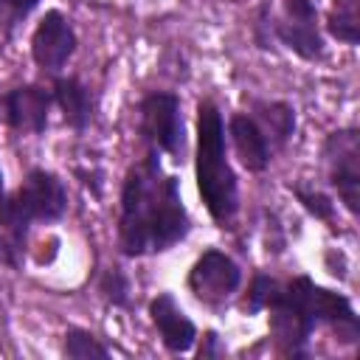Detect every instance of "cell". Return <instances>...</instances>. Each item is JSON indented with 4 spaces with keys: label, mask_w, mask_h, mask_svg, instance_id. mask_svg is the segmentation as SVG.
Returning <instances> with one entry per match:
<instances>
[{
    "label": "cell",
    "mask_w": 360,
    "mask_h": 360,
    "mask_svg": "<svg viewBox=\"0 0 360 360\" xmlns=\"http://www.w3.org/2000/svg\"><path fill=\"white\" fill-rule=\"evenodd\" d=\"M188 233L177 180L160 169L158 149L129 166L121 188L118 245L127 256L163 253Z\"/></svg>",
    "instance_id": "obj_1"
},
{
    "label": "cell",
    "mask_w": 360,
    "mask_h": 360,
    "mask_svg": "<svg viewBox=\"0 0 360 360\" xmlns=\"http://www.w3.org/2000/svg\"><path fill=\"white\" fill-rule=\"evenodd\" d=\"M197 191L217 222H231L239 197L236 174L225 155V127L214 101H200L197 107Z\"/></svg>",
    "instance_id": "obj_2"
},
{
    "label": "cell",
    "mask_w": 360,
    "mask_h": 360,
    "mask_svg": "<svg viewBox=\"0 0 360 360\" xmlns=\"http://www.w3.org/2000/svg\"><path fill=\"white\" fill-rule=\"evenodd\" d=\"M68 211L65 183L45 169H31L25 180L0 197V225L20 250L25 245L31 222H53Z\"/></svg>",
    "instance_id": "obj_3"
},
{
    "label": "cell",
    "mask_w": 360,
    "mask_h": 360,
    "mask_svg": "<svg viewBox=\"0 0 360 360\" xmlns=\"http://www.w3.org/2000/svg\"><path fill=\"white\" fill-rule=\"evenodd\" d=\"M276 298L284 301L287 307L295 309V315L315 332L318 323H329L335 326L340 335H346V340L357 338V315L349 304L346 295L332 292L326 287H318L312 278L298 276L287 284L276 287Z\"/></svg>",
    "instance_id": "obj_4"
},
{
    "label": "cell",
    "mask_w": 360,
    "mask_h": 360,
    "mask_svg": "<svg viewBox=\"0 0 360 360\" xmlns=\"http://www.w3.org/2000/svg\"><path fill=\"white\" fill-rule=\"evenodd\" d=\"M141 135L152 143V149L177 155L183 149V118H180V98L174 93H146L141 98Z\"/></svg>",
    "instance_id": "obj_5"
},
{
    "label": "cell",
    "mask_w": 360,
    "mask_h": 360,
    "mask_svg": "<svg viewBox=\"0 0 360 360\" xmlns=\"http://www.w3.org/2000/svg\"><path fill=\"white\" fill-rule=\"evenodd\" d=\"M323 158L329 163V180L338 188L349 214L360 211V141L357 129H338L323 143Z\"/></svg>",
    "instance_id": "obj_6"
},
{
    "label": "cell",
    "mask_w": 360,
    "mask_h": 360,
    "mask_svg": "<svg viewBox=\"0 0 360 360\" xmlns=\"http://www.w3.org/2000/svg\"><path fill=\"white\" fill-rule=\"evenodd\" d=\"M239 281H242L239 264L214 248L205 250L188 273V290L205 304H222L225 298L236 292Z\"/></svg>",
    "instance_id": "obj_7"
},
{
    "label": "cell",
    "mask_w": 360,
    "mask_h": 360,
    "mask_svg": "<svg viewBox=\"0 0 360 360\" xmlns=\"http://www.w3.org/2000/svg\"><path fill=\"white\" fill-rule=\"evenodd\" d=\"M76 51V31L70 25V20L51 8L45 11V17L37 22L34 34H31V56L42 70L56 73L59 68L68 65V59Z\"/></svg>",
    "instance_id": "obj_8"
},
{
    "label": "cell",
    "mask_w": 360,
    "mask_h": 360,
    "mask_svg": "<svg viewBox=\"0 0 360 360\" xmlns=\"http://www.w3.org/2000/svg\"><path fill=\"white\" fill-rule=\"evenodd\" d=\"M273 31L301 59H318L323 53L312 0H284V14L278 22H273Z\"/></svg>",
    "instance_id": "obj_9"
},
{
    "label": "cell",
    "mask_w": 360,
    "mask_h": 360,
    "mask_svg": "<svg viewBox=\"0 0 360 360\" xmlns=\"http://www.w3.org/2000/svg\"><path fill=\"white\" fill-rule=\"evenodd\" d=\"M53 96L39 87V84H20L3 96V110H6V124L14 132H31L39 135L48 127V112H51Z\"/></svg>",
    "instance_id": "obj_10"
},
{
    "label": "cell",
    "mask_w": 360,
    "mask_h": 360,
    "mask_svg": "<svg viewBox=\"0 0 360 360\" xmlns=\"http://www.w3.org/2000/svg\"><path fill=\"white\" fill-rule=\"evenodd\" d=\"M149 318L163 340V346L174 354L188 352L197 340V326L191 323V318L177 307V301L169 292H160L149 301Z\"/></svg>",
    "instance_id": "obj_11"
},
{
    "label": "cell",
    "mask_w": 360,
    "mask_h": 360,
    "mask_svg": "<svg viewBox=\"0 0 360 360\" xmlns=\"http://www.w3.org/2000/svg\"><path fill=\"white\" fill-rule=\"evenodd\" d=\"M228 132H231L233 149H236V155H239V160L248 172H264L270 166L273 143H270L267 132L259 127V121L253 115L236 112L228 124Z\"/></svg>",
    "instance_id": "obj_12"
},
{
    "label": "cell",
    "mask_w": 360,
    "mask_h": 360,
    "mask_svg": "<svg viewBox=\"0 0 360 360\" xmlns=\"http://www.w3.org/2000/svg\"><path fill=\"white\" fill-rule=\"evenodd\" d=\"M53 101L62 110V118L70 129L82 132L90 127L93 121V98L90 90L82 84V79L76 76H62L53 82Z\"/></svg>",
    "instance_id": "obj_13"
},
{
    "label": "cell",
    "mask_w": 360,
    "mask_h": 360,
    "mask_svg": "<svg viewBox=\"0 0 360 360\" xmlns=\"http://www.w3.org/2000/svg\"><path fill=\"white\" fill-rule=\"evenodd\" d=\"M256 121L267 132L270 143H284L295 129V112L284 101H259L256 104Z\"/></svg>",
    "instance_id": "obj_14"
},
{
    "label": "cell",
    "mask_w": 360,
    "mask_h": 360,
    "mask_svg": "<svg viewBox=\"0 0 360 360\" xmlns=\"http://www.w3.org/2000/svg\"><path fill=\"white\" fill-rule=\"evenodd\" d=\"M357 8H360V0H332L326 28L335 39H340L346 45L360 42V11Z\"/></svg>",
    "instance_id": "obj_15"
},
{
    "label": "cell",
    "mask_w": 360,
    "mask_h": 360,
    "mask_svg": "<svg viewBox=\"0 0 360 360\" xmlns=\"http://www.w3.org/2000/svg\"><path fill=\"white\" fill-rule=\"evenodd\" d=\"M62 352H65V357H70V360H93V357L104 360V357H110V349L101 346L87 329H79V326L68 329Z\"/></svg>",
    "instance_id": "obj_16"
},
{
    "label": "cell",
    "mask_w": 360,
    "mask_h": 360,
    "mask_svg": "<svg viewBox=\"0 0 360 360\" xmlns=\"http://www.w3.org/2000/svg\"><path fill=\"white\" fill-rule=\"evenodd\" d=\"M98 290L104 292V298H107L112 307H127V304H129V278H127L118 267H110V270L101 276Z\"/></svg>",
    "instance_id": "obj_17"
},
{
    "label": "cell",
    "mask_w": 360,
    "mask_h": 360,
    "mask_svg": "<svg viewBox=\"0 0 360 360\" xmlns=\"http://www.w3.org/2000/svg\"><path fill=\"white\" fill-rule=\"evenodd\" d=\"M292 194L298 197V202L315 217V219H332V214H335V205L329 202V197L326 194H321V191H312V188H304V186H292Z\"/></svg>",
    "instance_id": "obj_18"
},
{
    "label": "cell",
    "mask_w": 360,
    "mask_h": 360,
    "mask_svg": "<svg viewBox=\"0 0 360 360\" xmlns=\"http://www.w3.org/2000/svg\"><path fill=\"white\" fill-rule=\"evenodd\" d=\"M37 3L39 0H0V25L11 31L17 22H22L37 8Z\"/></svg>",
    "instance_id": "obj_19"
},
{
    "label": "cell",
    "mask_w": 360,
    "mask_h": 360,
    "mask_svg": "<svg viewBox=\"0 0 360 360\" xmlns=\"http://www.w3.org/2000/svg\"><path fill=\"white\" fill-rule=\"evenodd\" d=\"M273 284H276V278H270V276H256V278H253V284H250V290H248L245 309H248V312H259V309H264V304H267V295H270Z\"/></svg>",
    "instance_id": "obj_20"
},
{
    "label": "cell",
    "mask_w": 360,
    "mask_h": 360,
    "mask_svg": "<svg viewBox=\"0 0 360 360\" xmlns=\"http://www.w3.org/2000/svg\"><path fill=\"white\" fill-rule=\"evenodd\" d=\"M0 264H8V267H17V248L8 236L0 233Z\"/></svg>",
    "instance_id": "obj_21"
},
{
    "label": "cell",
    "mask_w": 360,
    "mask_h": 360,
    "mask_svg": "<svg viewBox=\"0 0 360 360\" xmlns=\"http://www.w3.org/2000/svg\"><path fill=\"white\" fill-rule=\"evenodd\" d=\"M214 354H219V349H217V335L208 332V335H205V346L200 349V357H214Z\"/></svg>",
    "instance_id": "obj_22"
},
{
    "label": "cell",
    "mask_w": 360,
    "mask_h": 360,
    "mask_svg": "<svg viewBox=\"0 0 360 360\" xmlns=\"http://www.w3.org/2000/svg\"><path fill=\"white\" fill-rule=\"evenodd\" d=\"M6 191H3V172H0V197H3Z\"/></svg>",
    "instance_id": "obj_23"
}]
</instances>
